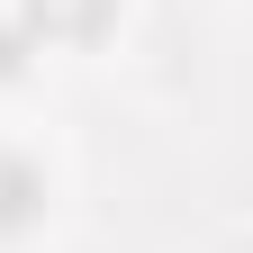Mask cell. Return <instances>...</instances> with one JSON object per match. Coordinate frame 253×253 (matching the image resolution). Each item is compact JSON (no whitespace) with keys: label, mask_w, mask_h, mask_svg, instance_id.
Masks as SVG:
<instances>
[{"label":"cell","mask_w":253,"mask_h":253,"mask_svg":"<svg viewBox=\"0 0 253 253\" xmlns=\"http://www.w3.org/2000/svg\"><path fill=\"white\" fill-rule=\"evenodd\" d=\"M109 18H118V0H18V27L37 45H82V37H100Z\"/></svg>","instance_id":"cell-1"},{"label":"cell","mask_w":253,"mask_h":253,"mask_svg":"<svg viewBox=\"0 0 253 253\" xmlns=\"http://www.w3.org/2000/svg\"><path fill=\"white\" fill-rule=\"evenodd\" d=\"M37 208H45V172L27 163L18 145H0V235L37 226Z\"/></svg>","instance_id":"cell-2"},{"label":"cell","mask_w":253,"mask_h":253,"mask_svg":"<svg viewBox=\"0 0 253 253\" xmlns=\"http://www.w3.org/2000/svg\"><path fill=\"white\" fill-rule=\"evenodd\" d=\"M27 54H37V37L18 27V9H0V82H18V73H27Z\"/></svg>","instance_id":"cell-3"}]
</instances>
